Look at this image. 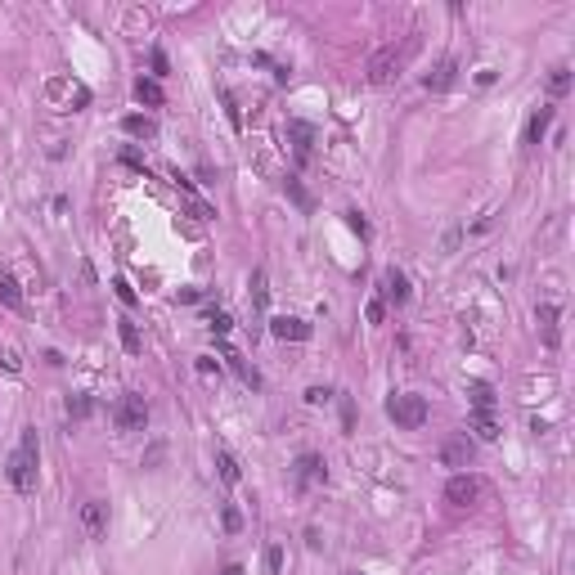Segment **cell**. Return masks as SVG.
I'll return each mask as SVG.
<instances>
[{"label":"cell","instance_id":"cell-18","mask_svg":"<svg viewBox=\"0 0 575 575\" xmlns=\"http://www.w3.org/2000/svg\"><path fill=\"white\" fill-rule=\"evenodd\" d=\"M549 126H553V108H540V112L531 117V126H526V144H540Z\"/></svg>","mask_w":575,"mask_h":575},{"label":"cell","instance_id":"cell-29","mask_svg":"<svg viewBox=\"0 0 575 575\" xmlns=\"http://www.w3.org/2000/svg\"><path fill=\"white\" fill-rule=\"evenodd\" d=\"M207 324H212L216 333H229V328H234V319H229L225 310H212V315H207Z\"/></svg>","mask_w":575,"mask_h":575},{"label":"cell","instance_id":"cell-28","mask_svg":"<svg viewBox=\"0 0 575 575\" xmlns=\"http://www.w3.org/2000/svg\"><path fill=\"white\" fill-rule=\"evenodd\" d=\"M382 315H387V301H382V297H373V301L364 306V319H369V324H382Z\"/></svg>","mask_w":575,"mask_h":575},{"label":"cell","instance_id":"cell-12","mask_svg":"<svg viewBox=\"0 0 575 575\" xmlns=\"http://www.w3.org/2000/svg\"><path fill=\"white\" fill-rule=\"evenodd\" d=\"M50 99H68V103H76V108H85L90 103V90L85 85H76V81H50Z\"/></svg>","mask_w":575,"mask_h":575},{"label":"cell","instance_id":"cell-3","mask_svg":"<svg viewBox=\"0 0 575 575\" xmlns=\"http://www.w3.org/2000/svg\"><path fill=\"white\" fill-rule=\"evenodd\" d=\"M414 45H418V41H405V45H382V50L369 59V81H373V85H387L391 76L405 68V59H409V50H414Z\"/></svg>","mask_w":575,"mask_h":575},{"label":"cell","instance_id":"cell-23","mask_svg":"<svg viewBox=\"0 0 575 575\" xmlns=\"http://www.w3.org/2000/svg\"><path fill=\"white\" fill-rule=\"evenodd\" d=\"M122 126H126V135H135V140H153V135H158V126H153L149 117H126Z\"/></svg>","mask_w":575,"mask_h":575},{"label":"cell","instance_id":"cell-15","mask_svg":"<svg viewBox=\"0 0 575 575\" xmlns=\"http://www.w3.org/2000/svg\"><path fill=\"white\" fill-rule=\"evenodd\" d=\"M535 315H540L544 342H549V347H558V342H562V333H558V306H549V301H544V306H540V310H535Z\"/></svg>","mask_w":575,"mask_h":575},{"label":"cell","instance_id":"cell-26","mask_svg":"<svg viewBox=\"0 0 575 575\" xmlns=\"http://www.w3.org/2000/svg\"><path fill=\"white\" fill-rule=\"evenodd\" d=\"M0 301H5L9 310H23V292H18L14 279H0Z\"/></svg>","mask_w":575,"mask_h":575},{"label":"cell","instance_id":"cell-38","mask_svg":"<svg viewBox=\"0 0 575 575\" xmlns=\"http://www.w3.org/2000/svg\"><path fill=\"white\" fill-rule=\"evenodd\" d=\"M225 575H247L243 567H238V562H234V567H225Z\"/></svg>","mask_w":575,"mask_h":575},{"label":"cell","instance_id":"cell-20","mask_svg":"<svg viewBox=\"0 0 575 575\" xmlns=\"http://www.w3.org/2000/svg\"><path fill=\"white\" fill-rule=\"evenodd\" d=\"M467 396H472V405L485 409V414L494 409V387H490V382H472V387H467Z\"/></svg>","mask_w":575,"mask_h":575},{"label":"cell","instance_id":"cell-5","mask_svg":"<svg viewBox=\"0 0 575 575\" xmlns=\"http://www.w3.org/2000/svg\"><path fill=\"white\" fill-rule=\"evenodd\" d=\"M476 494H481V481H476V476H467V472H454V476L445 481V499L458 503V508L476 503Z\"/></svg>","mask_w":575,"mask_h":575},{"label":"cell","instance_id":"cell-11","mask_svg":"<svg viewBox=\"0 0 575 575\" xmlns=\"http://www.w3.org/2000/svg\"><path fill=\"white\" fill-rule=\"evenodd\" d=\"M382 301H396V306L409 301V279L400 270H387V274H382Z\"/></svg>","mask_w":575,"mask_h":575},{"label":"cell","instance_id":"cell-31","mask_svg":"<svg viewBox=\"0 0 575 575\" xmlns=\"http://www.w3.org/2000/svg\"><path fill=\"white\" fill-rule=\"evenodd\" d=\"M112 292H117V297H122V301H126V306H135V288H131L126 279H112Z\"/></svg>","mask_w":575,"mask_h":575},{"label":"cell","instance_id":"cell-9","mask_svg":"<svg viewBox=\"0 0 575 575\" xmlns=\"http://www.w3.org/2000/svg\"><path fill=\"white\" fill-rule=\"evenodd\" d=\"M297 481H301V485H324V481H328L324 458L319 454H301V458H297Z\"/></svg>","mask_w":575,"mask_h":575},{"label":"cell","instance_id":"cell-22","mask_svg":"<svg viewBox=\"0 0 575 575\" xmlns=\"http://www.w3.org/2000/svg\"><path fill=\"white\" fill-rule=\"evenodd\" d=\"M117 333H122V347H126L131 356H140V351H144V342H140V328H135L131 319H122V324H117Z\"/></svg>","mask_w":575,"mask_h":575},{"label":"cell","instance_id":"cell-36","mask_svg":"<svg viewBox=\"0 0 575 575\" xmlns=\"http://www.w3.org/2000/svg\"><path fill=\"white\" fill-rule=\"evenodd\" d=\"M347 216H351V229H356L360 238H369V220H364L360 212H347Z\"/></svg>","mask_w":575,"mask_h":575},{"label":"cell","instance_id":"cell-37","mask_svg":"<svg viewBox=\"0 0 575 575\" xmlns=\"http://www.w3.org/2000/svg\"><path fill=\"white\" fill-rule=\"evenodd\" d=\"M153 72L167 76V54H162V50H153Z\"/></svg>","mask_w":575,"mask_h":575},{"label":"cell","instance_id":"cell-10","mask_svg":"<svg viewBox=\"0 0 575 575\" xmlns=\"http://www.w3.org/2000/svg\"><path fill=\"white\" fill-rule=\"evenodd\" d=\"M454 81H458V63H454V59H440L436 68L423 76V85H427V90H436V94H440V90H449Z\"/></svg>","mask_w":575,"mask_h":575},{"label":"cell","instance_id":"cell-17","mask_svg":"<svg viewBox=\"0 0 575 575\" xmlns=\"http://www.w3.org/2000/svg\"><path fill=\"white\" fill-rule=\"evenodd\" d=\"M135 99L149 103V108H158V103H162V85L153 81V76H140V81H135Z\"/></svg>","mask_w":575,"mask_h":575},{"label":"cell","instance_id":"cell-21","mask_svg":"<svg viewBox=\"0 0 575 575\" xmlns=\"http://www.w3.org/2000/svg\"><path fill=\"white\" fill-rule=\"evenodd\" d=\"M252 306H256V310L270 306V288H265V270H261V265L252 270Z\"/></svg>","mask_w":575,"mask_h":575},{"label":"cell","instance_id":"cell-32","mask_svg":"<svg viewBox=\"0 0 575 575\" xmlns=\"http://www.w3.org/2000/svg\"><path fill=\"white\" fill-rule=\"evenodd\" d=\"M198 373H203V378H220V364L212 356H198Z\"/></svg>","mask_w":575,"mask_h":575},{"label":"cell","instance_id":"cell-30","mask_svg":"<svg viewBox=\"0 0 575 575\" xmlns=\"http://www.w3.org/2000/svg\"><path fill=\"white\" fill-rule=\"evenodd\" d=\"M328 400H333L328 387H310V391H306V405H328Z\"/></svg>","mask_w":575,"mask_h":575},{"label":"cell","instance_id":"cell-16","mask_svg":"<svg viewBox=\"0 0 575 575\" xmlns=\"http://www.w3.org/2000/svg\"><path fill=\"white\" fill-rule=\"evenodd\" d=\"M216 467H220V481H225V485H238V476H243V472H238V458L229 454V449H216Z\"/></svg>","mask_w":575,"mask_h":575},{"label":"cell","instance_id":"cell-33","mask_svg":"<svg viewBox=\"0 0 575 575\" xmlns=\"http://www.w3.org/2000/svg\"><path fill=\"white\" fill-rule=\"evenodd\" d=\"M288 194L297 198V207H306V212H310V194H306V189L297 185V180H288Z\"/></svg>","mask_w":575,"mask_h":575},{"label":"cell","instance_id":"cell-13","mask_svg":"<svg viewBox=\"0 0 575 575\" xmlns=\"http://www.w3.org/2000/svg\"><path fill=\"white\" fill-rule=\"evenodd\" d=\"M288 135H292V149L301 162H310V144H315V131L306 122H288Z\"/></svg>","mask_w":575,"mask_h":575},{"label":"cell","instance_id":"cell-2","mask_svg":"<svg viewBox=\"0 0 575 575\" xmlns=\"http://www.w3.org/2000/svg\"><path fill=\"white\" fill-rule=\"evenodd\" d=\"M387 418L396 427H409V431H414V427L427 423V400L414 396V391H396V396L387 400Z\"/></svg>","mask_w":575,"mask_h":575},{"label":"cell","instance_id":"cell-34","mask_svg":"<svg viewBox=\"0 0 575 575\" xmlns=\"http://www.w3.org/2000/svg\"><path fill=\"white\" fill-rule=\"evenodd\" d=\"M265 562H270V575H279V571H283V549H279V544L265 553Z\"/></svg>","mask_w":575,"mask_h":575},{"label":"cell","instance_id":"cell-19","mask_svg":"<svg viewBox=\"0 0 575 575\" xmlns=\"http://www.w3.org/2000/svg\"><path fill=\"white\" fill-rule=\"evenodd\" d=\"M472 431L481 440H499V423H494V414H485V409H476V414H472Z\"/></svg>","mask_w":575,"mask_h":575},{"label":"cell","instance_id":"cell-4","mask_svg":"<svg viewBox=\"0 0 575 575\" xmlns=\"http://www.w3.org/2000/svg\"><path fill=\"white\" fill-rule=\"evenodd\" d=\"M112 423H117V431H140L144 423H149V400L144 396H122L117 400V409H112Z\"/></svg>","mask_w":575,"mask_h":575},{"label":"cell","instance_id":"cell-6","mask_svg":"<svg viewBox=\"0 0 575 575\" xmlns=\"http://www.w3.org/2000/svg\"><path fill=\"white\" fill-rule=\"evenodd\" d=\"M81 526H85L90 540H99V535L108 531V503H103V499H85L81 503Z\"/></svg>","mask_w":575,"mask_h":575},{"label":"cell","instance_id":"cell-14","mask_svg":"<svg viewBox=\"0 0 575 575\" xmlns=\"http://www.w3.org/2000/svg\"><path fill=\"white\" fill-rule=\"evenodd\" d=\"M225 360H229V369H234V373H238V378H243V387H252V391H256V387H261V373H256V369H252V364H247L243 356H238V351H229V347H225Z\"/></svg>","mask_w":575,"mask_h":575},{"label":"cell","instance_id":"cell-27","mask_svg":"<svg viewBox=\"0 0 575 575\" xmlns=\"http://www.w3.org/2000/svg\"><path fill=\"white\" fill-rule=\"evenodd\" d=\"M220 522H225V531H229V535H238V531H243V512H238L234 503H225V508H220Z\"/></svg>","mask_w":575,"mask_h":575},{"label":"cell","instance_id":"cell-35","mask_svg":"<svg viewBox=\"0 0 575 575\" xmlns=\"http://www.w3.org/2000/svg\"><path fill=\"white\" fill-rule=\"evenodd\" d=\"M342 427H347V431H351V427H356V405H351V400H347V396H342Z\"/></svg>","mask_w":575,"mask_h":575},{"label":"cell","instance_id":"cell-7","mask_svg":"<svg viewBox=\"0 0 575 575\" xmlns=\"http://www.w3.org/2000/svg\"><path fill=\"white\" fill-rule=\"evenodd\" d=\"M440 458H445V467H467L472 463V440H467V431L449 436L445 445H440Z\"/></svg>","mask_w":575,"mask_h":575},{"label":"cell","instance_id":"cell-25","mask_svg":"<svg viewBox=\"0 0 575 575\" xmlns=\"http://www.w3.org/2000/svg\"><path fill=\"white\" fill-rule=\"evenodd\" d=\"M90 414H94V400L90 396H68V418L81 423V418H90Z\"/></svg>","mask_w":575,"mask_h":575},{"label":"cell","instance_id":"cell-1","mask_svg":"<svg viewBox=\"0 0 575 575\" xmlns=\"http://www.w3.org/2000/svg\"><path fill=\"white\" fill-rule=\"evenodd\" d=\"M9 485H14L18 494L36 490V427L23 431V440H18V449L9 454V467H5Z\"/></svg>","mask_w":575,"mask_h":575},{"label":"cell","instance_id":"cell-8","mask_svg":"<svg viewBox=\"0 0 575 575\" xmlns=\"http://www.w3.org/2000/svg\"><path fill=\"white\" fill-rule=\"evenodd\" d=\"M270 333H274L279 342H306L315 328H310L306 319H292V315H279V319H270Z\"/></svg>","mask_w":575,"mask_h":575},{"label":"cell","instance_id":"cell-24","mask_svg":"<svg viewBox=\"0 0 575 575\" xmlns=\"http://www.w3.org/2000/svg\"><path fill=\"white\" fill-rule=\"evenodd\" d=\"M549 90L558 94V99H562V94L571 90V68H567V63H558V68L549 72Z\"/></svg>","mask_w":575,"mask_h":575}]
</instances>
